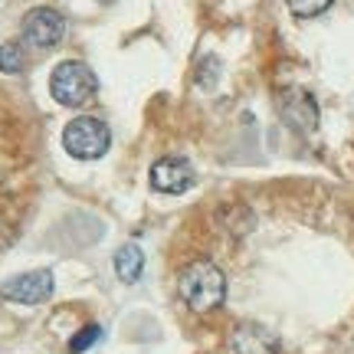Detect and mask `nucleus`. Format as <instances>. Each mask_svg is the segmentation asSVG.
<instances>
[{"label":"nucleus","mask_w":354,"mask_h":354,"mask_svg":"<svg viewBox=\"0 0 354 354\" xmlns=\"http://www.w3.org/2000/svg\"><path fill=\"white\" fill-rule=\"evenodd\" d=\"M289 10L299 17V20H308V17H318L331 7V0H286Z\"/></svg>","instance_id":"11"},{"label":"nucleus","mask_w":354,"mask_h":354,"mask_svg":"<svg viewBox=\"0 0 354 354\" xmlns=\"http://www.w3.org/2000/svg\"><path fill=\"white\" fill-rule=\"evenodd\" d=\"M276 109L282 115V122H289L295 131H315L318 128V102L312 92H305L299 86L279 88L276 92Z\"/></svg>","instance_id":"4"},{"label":"nucleus","mask_w":354,"mask_h":354,"mask_svg":"<svg viewBox=\"0 0 354 354\" xmlns=\"http://www.w3.org/2000/svg\"><path fill=\"white\" fill-rule=\"evenodd\" d=\"M194 180L197 174L184 158H161L151 165V187L161 194H184L194 187Z\"/></svg>","instance_id":"7"},{"label":"nucleus","mask_w":354,"mask_h":354,"mask_svg":"<svg viewBox=\"0 0 354 354\" xmlns=\"http://www.w3.org/2000/svg\"><path fill=\"white\" fill-rule=\"evenodd\" d=\"M115 272L122 282H138L141 272H145V253H141L138 243H125V246H118V253H115Z\"/></svg>","instance_id":"9"},{"label":"nucleus","mask_w":354,"mask_h":354,"mask_svg":"<svg viewBox=\"0 0 354 354\" xmlns=\"http://www.w3.org/2000/svg\"><path fill=\"white\" fill-rule=\"evenodd\" d=\"M112 145V131L92 115H79L63 128V148L79 161H99Z\"/></svg>","instance_id":"3"},{"label":"nucleus","mask_w":354,"mask_h":354,"mask_svg":"<svg viewBox=\"0 0 354 354\" xmlns=\"http://www.w3.org/2000/svg\"><path fill=\"white\" fill-rule=\"evenodd\" d=\"M99 338H102V328H99V325H86V328H82L76 338L69 342V351H73V354H82V351H88L92 344L99 342Z\"/></svg>","instance_id":"12"},{"label":"nucleus","mask_w":354,"mask_h":354,"mask_svg":"<svg viewBox=\"0 0 354 354\" xmlns=\"http://www.w3.org/2000/svg\"><path fill=\"white\" fill-rule=\"evenodd\" d=\"M230 348H233V354H282V344L276 335L256 322L236 325L230 335Z\"/></svg>","instance_id":"8"},{"label":"nucleus","mask_w":354,"mask_h":354,"mask_svg":"<svg viewBox=\"0 0 354 354\" xmlns=\"http://www.w3.org/2000/svg\"><path fill=\"white\" fill-rule=\"evenodd\" d=\"M50 92L59 105H66V109H79V105H88V102L95 99L99 79H95V73H92L86 63L66 59V63H59L56 69H53Z\"/></svg>","instance_id":"2"},{"label":"nucleus","mask_w":354,"mask_h":354,"mask_svg":"<svg viewBox=\"0 0 354 354\" xmlns=\"http://www.w3.org/2000/svg\"><path fill=\"white\" fill-rule=\"evenodd\" d=\"M177 292L190 312L207 315V312L220 308L227 299V276L210 259H194L190 266H184V272L177 279Z\"/></svg>","instance_id":"1"},{"label":"nucleus","mask_w":354,"mask_h":354,"mask_svg":"<svg viewBox=\"0 0 354 354\" xmlns=\"http://www.w3.org/2000/svg\"><path fill=\"white\" fill-rule=\"evenodd\" d=\"M105 3H109V0H105Z\"/></svg>","instance_id":"13"},{"label":"nucleus","mask_w":354,"mask_h":354,"mask_svg":"<svg viewBox=\"0 0 354 354\" xmlns=\"http://www.w3.org/2000/svg\"><path fill=\"white\" fill-rule=\"evenodd\" d=\"M53 272L50 269H33V272H20V276L7 279L0 286V299L17 305H39L53 295Z\"/></svg>","instance_id":"6"},{"label":"nucleus","mask_w":354,"mask_h":354,"mask_svg":"<svg viewBox=\"0 0 354 354\" xmlns=\"http://www.w3.org/2000/svg\"><path fill=\"white\" fill-rule=\"evenodd\" d=\"M20 69H24V46L20 43H3L0 46V73L17 76Z\"/></svg>","instance_id":"10"},{"label":"nucleus","mask_w":354,"mask_h":354,"mask_svg":"<svg viewBox=\"0 0 354 354\" xmlns=\"http://www.w3.org/2000/svg\"><path fill=\"white\" fill-rule=\"evenodd\" d=\"M66 37V20L53 7H33L24 17V43L33 50H50Z\"/></svg>","instance_id":"5"}]
</instances>
